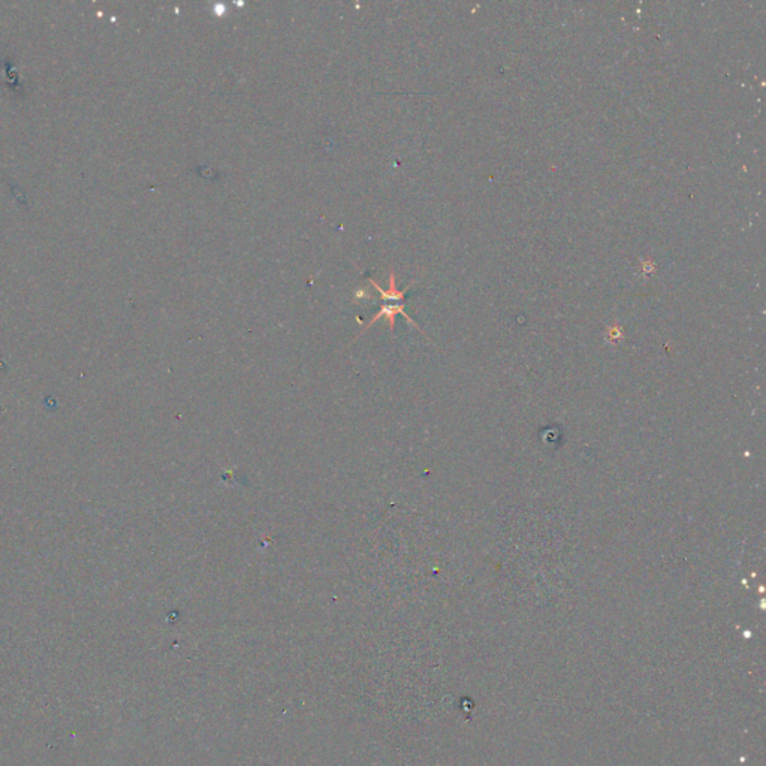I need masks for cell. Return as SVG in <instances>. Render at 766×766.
Segmentation results:
<instances>
[{"mask_svg": "<svg viewBox=\"0 0 766 766\" xmlns=\"http://www.w3.org/2000/svg\"><path fill=\"white\" fill-rule=\"evenodd\" d=\"M397 314H403V316L406 317V319L409 321V323H412L415 328H417V330H419V331L424 334V331L421 330V328H419L417 323H415V321L412 319V317H409V314H408L406 312H404V302H403V304H383V305H382V309L375 314L373 319H371V321L364 326V330L361 331L359 335H363L365 330H368V328H370L371 325H373L376 321L382 319V317H385V319L388 321V323H389V330H391V333L394 334V328H396V316H397ZM359 335H358V337H359ZM358 337H356V338H358ZM356 338H355V340H356Z\"/></svg>", "mask_w": 766, "mask_h": 766, "instance_id": "1", "label": "cell"}, {"mask_svg": "<svg viewBox=\"0 0 766 766\" xmlns=\"http://www.w3.org/2000/svg\"><path fill=\"white\" fill-rule=\"evenodd\" d=\"M368 281L373 284V288L382 295V300L385 301V304H403L404 302V297H406V292L409 291V288L406 289H397V284H396V274H394V271L391 272L389 276V288L388 289H382L379 286V283L375 280V279H368Z\"/></svg>", "mask_w": 766, "mask_h": 766, "instance_id": "2", "label": "cell"}]
</instances>
